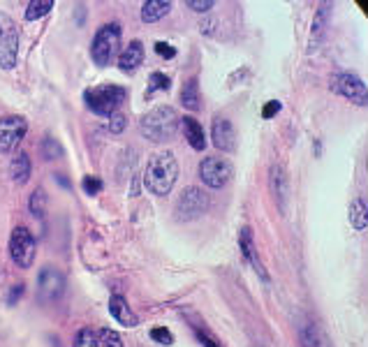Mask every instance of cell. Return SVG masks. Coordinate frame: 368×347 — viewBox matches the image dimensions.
Masks as SVG:
<instances>
[{
  "label": "cell",
  "mask_w": 368,
  "mask_h": 347,
  "mask_svg": "<svg viewBox=\"0 0 368 347\" xmlns=\"http://www.w3.org/2000/svg\"><path fill=\"white\" fill-rule=\"evenodd\" d=\"M179 181V162H176L174 153L163 151L153 155L146 164V171H144V183L153 195H170L172 188Z\"/></svg>",
  "instance_id": "1"
},
{
  "label": "cell",
  "mask_w": 368,
  "mask_h": 347,
  "mask_svg": "<svg viewBox=\"0 0 368 347\" xmlns=\"http://www.w3.org/2000/svg\"><path fill=\"white\" fill-rule=\"evenodd\" d=\"M179 125H181L179 114H176L172 107L160 105V107H156V109H151L148 114L141 116L139 130H141V135L146 137L148 141L163 144V141H170V139L176 135Z\"/></svg>",
  "instance_id": "2"
},
{
  "label": "cell",
  "mask_w": 368,
  "mask_h": 347,
  "mask_svg": "<svg viewBox=\"0 0 368 347\" xmlns=\"http://www.w3.org/2000/svg\"><path fill=\"white\" fill-rule=\"evenodd\" d=\"M127 93L123 86H116V84H105V86H98V89H88L84 93V100L88 109L98 116H111L116 114L121 105L125 102Z\"/></svg>",
  "instance_id": "3"
},
{
  "label": "cell",
  "mask_w": 368,
  "mask_h": 347,
  "mask_svg": "<svg viewBox=\"0 0 368 347\" xmlns=\"http://www.w3.org/2000/svg\"><path fill=\"white\" fill-rule=\"evenodd\" d=\"M118 46H121V26L118 23H105L93 37V60L95 65L107 67L116 58Z\"/></svg>",
  "instance_id": "4"
},
{
  "label": "cell",
  "mask_w": 368,
  "mask_h": 347,
  "mask_svg": "<svg viewBox=\"0 0 368 347\" xmlns=\"http://www.w3.org/2000/svg\"><path fill=\"white\" fill-rule=\"evenodd\" d=\"M37 255V243L35 236L28 227H14L10 236V257L19 269H30Z\"/></svg>",
  "instance_id": "5"
},
{
  "label": "cell",
  "mask_w": 368,
  "mask_h": 347,
  "mask_svg": "<svg viewBox=\"0 0 368 347\" xmlns=\"http://www.w3.org/2000/svg\"><path fill=\"white\" fill-rule=\"evenodd\" d=\"M19 58V28L12 17L0 12V70H12Z\"/></svg>",
  "instance_id": "6"
},
{
  "label": "cell",
  "mask_w": 368,
  "mask_h": 347,
  "mask_svg": "<svg viewBox=\"0 0 368 347\" xmlns=\"http://www.w3.org/2000/svg\"><path fill=\"white\" fill-rule=\"evenodd\" d=\"M211 207V199L202 188H186L181 192L179 202H176V218L188 223V220H197L202 218Z\"/></svg>",
  "instance_id": "7"
},
{
  "label": "cell",
  "mask_w": 368,
  "mask_h": 347,
  "mask_svg": "<svg viewBox=\"0 0 368 347\" xmlns=\"http://www.w3.org/2000/svg\"><path fill=\"white\" fill-rule=\"evenodd\" d=\"M28 132V121L23 116H3L0 118V153H14L21 146Z\"/></svg>",
  "instance_id": "8"
},
{
  "label": "cell",
  "mask_w": 368,
  "mask_h": 347,
  "mask_svg": "<svg viewBox=\"0 0 368 347\" xmlns=\"http://www.w3.org/2000/svg\"><path fill=\"white\" fill-rule=\"evenodd\" d=\"M329 86L336 96L345 98L350 102H355L359 107H366V84L352 72H336L329 79Z\"/></svg>",
  "instance_id": "9"
},
{
  "label": "cell",
  "mask_w": 368,
  "mask_h": 347,
  "mask_svg": "<svg viewBox=\"0 0 368 347\" xmlns=\"http://www.w3.org/2000/svg\"><path fill=\"white\" fill-rule=\"evenodd\" d=\"M231 164L227 160H222V157H204L202 162H199V178H202L204 185L213 188V190H220V188L227 185V181L231 178Z\"/></svg>",
  "instance_id": "10"
},
{
  "label": "cell",
  "mask_w": 368,
  "mask_h": 347,
  "mask_svg": "<svg viewBox=\"0 0 368 347\" xmlns=\"http://www.w3.org/2000/svg\"><path fill=\"white\" fill-rule=\"evenodd\" d=\"M65 292V275L53 266H46V269L39 271L37 275V296L42 299L44 303H53L58 301Z\"/></svg>",
  "instance_id": "11"
},
{
  "label": "cell",
  "mask_w": 368,
  "mask_h": 347,
  "mask_svg": "<svg viewBox=\"0 0 368 347\" xmlns=\"http://www.w3.org/2000/svg\"><path fill=\"white\" fill-rule=\"evenodd\" d=\"M211 141L218 151H234L236 146V130L227 118H215L211 125Z\"/></svg>",
  "instance_id": "12"
},
{
  "label": "cell",
  "mask_w": 368,
  "mask_h": 347,
  "mask_svg": "<svg viewBox=\"0 0 368 347\" xmlns=\"http://www.w3.org/2000/svg\"><path fill=\"white\" fill-rule=\"evenodd\" d=\"M239 243H241V255H243L246 262L253 264V269L258 271V275L262 280H269V273L262 266V262H260L258 250H255V241H253V230H250V227H243V230H241V239H239Z\"/></svg>",
  "instance_id": "13"
},
{
  "label": "cell",
  "mask_w": 368,
  "mask_h": 347,
  "mask_svg": "<svg viewBox=\"0 0 368 347\" xmlns=\"http://www.w3.org/2000/svg\"><path fill=\"white\" fill-rule=\"evenodd\" d=\"M141 63H144V44L139 39H132V42L121 51V56H118V67H121L123 72L132 74V72H137Z\"/></svg>",
  "instance_id": "14"
},
{
  "label": "cell",
  "mask_w": 368,
  "mask_h": 347,
  "mask_svg": "<svg viewBox=\"0 0 368 347\" xmlns=\"http://www.w3.org/2000/svg\"><path fill=\"white\" fill-rule=\"evenodd\" d=\"M109 313H111V317H114L118 325H123V327H137L139 325V317L134 315V310L130 308V306H127V301L123 296H111Z\"/></svg>",
  "instance_id": "15"
},
{
  "label": "cell",
  "mask_w": 368,
  "mask_h": 347,
  "mask_svg": "<svg viewBox=\"0 0 368 347\" xmlns=\"http://www.w3.org/2000/svg\"><path fill=\"white\" fill-rule=\"evenodd\" d=\"M181 128H183V135H186L188 144L195 148V151H204L206 148V135H204V128L199 125V121L195 116H186L181 118Z\"/></svg>",
  "instance_id": "16"
},
{
  "label": "cell",
  "mask_w": 368,
  "mask_h": 347,
  "mask_svg": "<svg viewBox=\"0 0 368 347\" xmlns=\"http://www.w3.org/2000/svg\"><path fill=\"white\" fill-rule=\"evenodd\" d=\"M301 347H331V343L322 327H317L315 322H308L301 329Z\"/></svg>",
  "instance_id": "17"
},
{
  "label": "cell",
  "mask_w": 368,
  "mask_h": 347,
  "mask_svg": "<svg viewBox=\"0 0 368 347\" xmlns=\"http://www.w3.org/2000/svg\"><path fill=\"white\" fill-rule=\"evenodd\" d=\"M269 174H271V176H269L271 192H274L278 207H285V202H287V176H285V169L281 167V164H274Z\"/></svg>",
  "instance_id": "18"
},
{
  "label": "cell",
  "mask_w": 368,
  "mask_h": 347,
  "mask_svg": "<svg viewBox=\"0 0 368 347\" xmlns=\"http://www.w3.org/2000/svg\"><path fill=\"white\" fill-rule=\"evenodd\" d=\"M172 12V3L170 0H148L141 7V21L144 23H156L163 17Z\"/></svg>",
  "instance_id": "19"
},
{
  "label": "cell",
  "mask_w": 368,
  "mask_h": 347,
  "mask_svg": "<svg viewBox=\"0 0 368 347\" xmlns=\"http://www.w3.org/2000/svg\"><path fill=\"white\" fill-rule=\"evenodd\" d=\"M181 105L190 109V112H199L202 109V96H199V84L197 79H188L181 89Z\"/></svg>",
  "instance_id": "20"
},
{
  "label": "cell",
  "mask_w": 368,
  "mask_h": 347,
  "mask_svg": "<svg viewBox=\"0 0 368 347\" xmlns=\"http://www.w3.org/2000/svg\"><path fill=\"white\" fill-rule=\"evenodd\" d=\"M30 171H33L30 157L26 153H17V157H14L10 164V176L14 178V183H26L30 178Z\"/></svg>",
  "instance_id": "21"
},
{
  "label": "cell",
  "mask_w": 368,
  "mask_h": 347,
  "mask_svg": "<svg viewBox=\"0 0 368 347\" xmlns=\"http://www.w3.org/2000/svg\"><path fill=\"white\" fill-rule=\"evenodd\" d=\"M350 223H352V227H357V230H366L368 218H366V199L364 197H359V199L350 204Z\"/></svg>",
  "instance_id": "22"
},
{
  "label": "cell",
  "mask_w": 368,
  "mask_h": 347,
  "mask_svg": "<svg viewBox=\"0 0 368 347\" xmlns=\"http://www.w3.org/2000/svg\"><path fill=\"white\" fill-rule=\"evenodd\" d=\"M53 10V0H30L26 5V21H37Z\"/></svg>",
  "instance_id": "23"
},
{
  "label": "cell",
  "mask_w": 368,
  "mask_h": 347,
  "mask_svg": "<svg viewBox=\"0 0 368 347\" xmlns=\"http://www.w3.org/2000/svg\"><path fill=\"white\" fill-rule=\"evenodd\" d=\"M28 211H30V216H35V218L44 216V211H46V192L42 190V188H37V190L30 195Z\"/></svg>",
  "instance_id": "24"
},
{
  "label": "cell",
  "mask_w": 368,
  "mask_h": 347,
  "mask_svg": "<svg viewBox=\"0 0 368 347\" xmlns=\"http://www.w3.org/2000/svg\"><path fill=\"white\" fill-rule=\"evenodd\" d=\"M75 347H100V338L93 329H82L75 336Z\"/></svg>",
  "instance_id": "25"
},
{
  "label": "cell",
  "mask_w": 368,
  "mask_h": 347,
  "mask_svg": "<svg viewBox=\"0 0 368 347\" xmlns=\"http://www.w3.org/2000/svg\"><path fill=\"white\" fill-rule=\"evenodd\" d=\"M98 338H100V347H125L123 338L111 329H102L98 334Z\"/></svg>",
  "instance_id": "26"
},
{
  "label": "cell",
  "mask_w": 368,
  "mask_h": 347,
  "mask_svg": "<svg viewBox=\"0 0 368 347\" xmlns=\"http://www.w3.org/2000/svg\"><path fill=\"white\" fill-rule=\"evenodd\" d=\"M39 148H42V155L46 157V160H56V157L63 155V148H61V144L53 137H46Z\"/></svg>",
  "instance_id": "27"
},
{
  "label": "cell",
  "mask_w": 368,
  "mask_h": 347,
  "mask_svg": "<svg viewBox=\"0 0 368 347\" xmlns=\"http://www.w3.org/2000/svg\"><path fill=\"white\" fill-rule=\"evenodd\" d=\"M172 86V79L163 74V72H153L151 74V86H148V93H156V91H170Z\"/></svg>",
  "instance_id": "28"
},
{
  "label": "cell",
  "mask_w": 368,
  "mask_h": 347,
  "mask_svg": "<svg viewBox=\"0 0 368 347\" xmlns=\"http://www.w3.org/2000/svg\"><path fill=\"white\" fill-rule=\"evenodd\" d=\"M151 341H156V343H160V345H172V343H174V336H172L170 329L158 327V329L151 331Z\"/></svg>",
  "instance_id": "29"
},
{
  "label": "cell",
  "mask_w": 368,
  "mask_h": 347,
  "mask_svg": "<svg viewBox=\"0 0 368 347\" xmlns=\"http://www.w3.org/2000/svg\"><path fill=\"white\" fill-rule=\"evenodd\" d=\"M125 125H127V121H125V116L121 112L109 116V130L114 132V135H121V132L125 130Z\"/></svg>",
  "instance_id": "30"
},
{
  "label": "cell",
  "mask_w": 368,
  "mask_h": 347,
  "mask_svg": "<svg viewBox=\"0 0 368 347\" xmlns=\"http://www.w3.org/2000/svg\"><path fill=\"white\" fill-rule=\"evenodd\" d=\"M84 190H86V195H98L102 190V181L98 176H86L84 178Z\"/></svg>",
  "instance_id": "31"
},
{
  "label": "cell",
  "mask_w": 368,
  "mask_h": 347,
  "mask_svg": "<svg viewBox=\"0 0 368 347\" xmlns=\"http://www.w3.org/2000/svg\"><path fill=\"white\" fill-rule=\"evenodd\" d=\"M188 10H195V12H209L213 10V0H188Z\"/></svg>",
  "instance_id": "32"
},
{
  "label": "cell",
  "mask_w": 368,
  "mask_h": 347,
  "mask_svg": "<svg viewBox=\"0 0 368 347\" xmlns=\"http://www.w3.org/2000/svg\"><path fill=\"white\" fill-rule=\"evenodd\" d=\"M156 51H158V56H163L165 60H172L176 56V49L170 42H156Z\"/></svg>",
  "instance_id": "33"
},
{
  "label": "cell",
  "mask_w": 368,
  "mask_h": 347,
  "mask_svg": "<svg viewBox=\"0 0 368 347\" xmlns=\"http://www.w3.org/2000/svg\"><path fill=\"white\" fill-rule=\"evenodd\" d=\"M281 107H283V105H281L278 100H269L267 105H264V109H262V116H264V118H274L278 112H281Z\"/></svg>",
  "instance_id": "34"
},
{
  "label": "cell",
  "mask_w": 368,
  "mask_h": 347,
  "mask_svg": "<svg viewBox=\"0 0 368 347\" xmlns=\"http://www.w3.org/2000/svg\"><path fill=\"white\" fill-rule=\"evenodd\" d=\"M197 338H199V343H202L204 347H220V343L215 341L211 334H206V331H202V329H197Z\"/></svg>",
  "instance_id": "35"
},
{
  "label": "cell",
  "mask_w": 368,
  "mask_h": 347,
  "mask_svg": "<svg viewBox=\"0 0 368 347\" xmlns=\"http://www.w3.org/2000/svg\"><path fill=\"white\" fill-rule=\"evenodd\" d=\"M21 294H23V285H14V289H12L10 299H7V301H10V306H14V303H17Z\"/></svg>",
  "instance_id": "36"
}]
</instances>
